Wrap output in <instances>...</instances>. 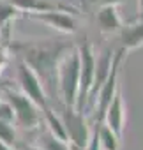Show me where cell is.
Wrapping results in <instances>:
<instances>
[{
	"instance_id": "9",
	"label": "cell",
	"mask_w": 143,
	"mask_h": 150,
	"mask_svg": "<svg viewBox=\"0 0 143 150\" xmlns=\"http://www.w3.org/2000/svg\"><path fill=\"white\" fill-rule=\"evenodd\" d=\"M124 120H125V113H124V101H122V92L117 88L110 106L106 108L104 111V117H103V122L118 136L122 138L124 134Z\"/></svg>"
},
{
	"instance_id": "19",
	"label": "cell",
	"mask_w": 143,
	"mask_h": 150,
	"mask_svg": "<svg viewBox=\"0 0 143 150\" xmlns=\"http://www.w3.org/2000/svg\"><path fill=\"white\" fill-rule=\"evenodd\" d=\"M0 120H4L7 124H13L16 120L14 110H13V106H11L9 101H0Z\"/></svg>"
},
{
	"instance_id": "14",
	"label": "cell",
	"mask_w": 143,
	"mask_h": 150,
	"mask_svg": "<svg viewBox=\"0 0 143 150\" xmlns=\"http://www.w3.org/2000/svg\"><path fill=\"white\" fill-rule=\"evenodd\" d=\"M20 9L14 7L9 0L7 2H0V32H2L4 35L9 34V27L13 23V20H16L20 16Z\"/></svg>"
},
{
	"instance_id": "2",
	"label": "cell",
	"mask_w": 143,
	"mask_h": 150,
	"mask_svg": "<svg viewBox=\"0 0 143 150\" xmlns=\"http://www.w3.org/2000/svg\"><path fill=\"white\" fill-rule=\"evenodd\" d=\"M57 87L62 96L64 106L74 108L78 97V87H80V53L76 46L69 53H65L58 64Z\"/></svg>"
},
{
	"instance_id": "22",
	"label": "cell",
	"mask_w": 143,
	"mask_h": 150,
	"mask_svg": "<svg viewBox=\"0 0 143 150\" xmlns=\"http://www.w3.org/2000/svg\"><path fill=\"white\" fill-rule=\"evenodd\" d=\"M138 9H139L138 18H143V0H138Z\"/></svg>"
},
{
	"instance_id": "5",
	"label": "cell",
	"mask_w": 143,
	"mask_h": 150,
	"mask_svg": "<svg viewBox=\"0 0 143 150\" xmlns=\"http://www.w3.org/2000/svg\"><path fill=\"white\" fill-rule=\"evenodd\" d=\"M60 120H62V124H64V129H65V134H67L69 143L85 148L87 143L90 141L92 131H90V127L87 125V122H85V118H83V113H81V111H76L74 108H67V106H65V110H64Z\"/></svg>"
},
{
	"instance_id": "21",
	"label": "cell",
	"mask_w": 143,
	"mask_h": 150,
	"mask_svg": "<svg viewBox=\"0 0 143 150\" xmlns=\"http://www.w3.org/2000/svg\"><path fill=\"white\" fill-rule=\"evenodd\" d=\"M90 2L96 6H117V4L125 2V0H90Z\"/></svg>"
},
{
	"instance_id": "13",
	"label": "cell",
	"mask_w": 143,
	"mask_h": 150,
	"mask_svg": "<svg viewBox=\"0 0 143 150\" xmlns=\"http://www.w3.org/2000/svg\"><path fill=\"white\" fill-rule=\"evenodd\" d=\"M9 2L20 11H27V13H44V11H55L60 7L51 0H9Z\"/></svg>"
},
{
	"instance_id": "6",
	"label": "cell",
	"mask_w": 143,
	"mask_h": 150,
	"mask_svg": "<svg viewBox=\"0 0 143 150\" xmlns=\"http://www.w3.org/2000/svg\"><path fill=\"white\" fill-rule=\"evenodd\" d=\"M6 96H7V101L11 103V106L14 110L16 122L21 127H25V129H35L41 124V115L37 111V104L32 103L25 94L6 90Z\"/></svg>"
},
{
	"instance_id": "3",
	"label": "cell",
	"mask_w": 143,
	"mask_h": 150,
	"mask_svg": "<svg viewBox=\"0 0 143 150\" xmlns=\"http://www.w3.org/2000/svg\"><path fill=\"white\" fill-rule=\"evenodd\" d=\"M80 53V87H78V97H76V111H85L87 101H88V94L92 88V81H94V67H96V55H94V48L90 42L83 41L78 48Z\"/></svg>"
},
{
	"instance_id": "7",
	"label": "cell",
	"mask_w": 143,
	"mask_h": 150,
	"mask_svg": "<svg viewBox=\"0 0 143 150\" xmlns=\"http://www.w3.org/2000/svg\"><path fill=\"white\" fill-rule=\"evenodd\" d=\"M18 81H20V87L23 90V94L37 104V108H46L48 103H46V94H44V88H42V83L41 80L37 78V74L25 64L21 62L18 65Z\"/></svg>"
},
{
	"instance_id": "25",
	"label": "cell",
	"mask_w": 143,
	"mask_h": 150,
	"mask_svg": "<svg viewBox=\"0 0 143 150\" xmlns=\"http://www.w3.org/2000/svg\"><path fill=\"white\" fill-rule=\"evenodd\" d=\"M27 150H42L41 146H27Z\"/></svg>"
},
{
	"instance_id": "17",
	"label": "cell",
	"mask_w": 143,
	"mask_h": 150,
	"mask_svg": "<svg viewBox=\"0 0 143 150\" xmlns=\"http://www.w3.org/2000/svg\"><path fill=\"white\" fill-rule=\"evenodd\" d=\"M42 150H69V143L55 138L50 131L42 134Z\"/></svg>"
},
{
	"instance_id": "15",
	"label": "cell",
	"mask_w": 143,
	"mask_h": 150,
	"mask_svg": "<svg viewBox=\"0 0 143 150\" xmlns=\"http://www.w3.org/2000/svg\"><path fill=\"white\" fill-rule=\"evenodd\" d=\"M44 110V120H46V125H48V131L55 136V138H58V139H62V141H67L69 143V139H67V134H65V129H64V124H62V120L58 118V117H55V113L46 106V108H42Z\"/></svg>"
},
{
	"instance_id": "24",
	"label": "cell",
	"mask_w": 143,
	"mask_h": 150,
	"mask_svg": "<svg viewBox=\"0 0 143 150\" xmlns=\"http://www.w3.org/2000/svg\"><path fill=\"white\" fill-rule=\"evenodd\" d=\"M0 150H14V148H11V146H7V145H4L2 141H0Z\"/></svg>"
},
{
	"instance_id": "10",
	"label": "cell",
	"mask_w": 143,
	"mask_h": 150,
	"mask_svg": "<svg viewBox=\"0 0 143 150\" xmlns=\"http://www.w3.org/2000/svg\"><path fill=\"white\" fill-rule=\"evenodd\" d=\"M111 51H104L97 60H96V67H94V81H92V88H90V94H88V101L90 104L96 103V96L99 92V88L103 87V83L106 81L108 74H110V67H111Z\"/></svg>"
},
{
	"instance_id": "18",
	"label": "cell",
	"mask_w": 143,
	"mask_h": 150,
	"mask_svg": "<svg viewBox=\"0 0 143 150\" xmlns=\"http://www.w3.org/2000/svg\"><path fill=\"white\" fill-rule=\"evenodd\" d=\"M0 141L11 148L16 145V132H14L13 125L4 120H0Z\"/></svg>"
},
{
	"instance_id": "4",
	"label": "cell",
	"mask_w": 143,
	"mask_h": 150,
	"mask_svg": "<svg viewBox=\"0 0 143 150\" xmlns=\"http://www.w3.org/2000/svg\"><path fill=\"white\" fill-rule=\"evenodd\" d=\"M122 57H124V48L118 50L113 58H111V67H110V74H108V78L106 81L103 83V87L99 88L97 96H96V106H97V124L103 122V117H104V111L106 108L110 106L117 88H118V67H120V62H122Z\"/></svg>"
},
{
	"instance_id": "20",
	"label": "cell",
	"mask_w": 143,
	"mask_h": 150,
	"mask_svg": "<svg viewBox=\"0 0 143 150\" xmlns=\"http://www.w3.org/2000/svg\"><path fill=\"white\" fill-rule=\"evenodd\" d=\"M7 64V55H6V50L0 48V85H2V71Z\"/></svg>"
},
{
	"instance_id": "11",
	"label": "cell",
	"mask_w": 143,
	"mask_h": 150,
	"mask_svg": "<svg viewBox=\"0 0 143 150\" xmlns=\"http://www.w3.org/2000/svg\"><path fill=\"white\" fill-rule=\"evenodd\" d=\"M120 32V41L125 50H134L143 44V18H138L136 21L129 25H122Z\"/></svg>"
},
{
	"instance_id": "8",
	"label": "cell",
	"mask_w": 143,
	"mask_h": 150,
	"mask_svg": "<svg viewBox=\"0 0 143 150\" xmlns=\"http://www.w3.org/2000/svg\"><path fill=\"white\" fill-rule=\"evenodd\" d=\"M30 18L34 20H39L50 27H53L55 30L58 32H64V34H73L76 32V21L71 14H65V13H60L58 9L55 11H44V13H28Z\"/></svg>"
},
{
	"instance_id": "1",
	"label": "cell",
	"mask_w": 143,
	"mask_h": 150,
	"mask_svg": "<svg viewBox=\"0 0 143 150\" xmlns=\"http://www.w3.org/2000/svg\"><path fill=\"white\" fill-rule=\"evenodd\" d=\"M74 48L73 42L64 39L25 41L13 44V50L23 57V62L37 74V78L51 94L57 90V71L62 57Z\"/></svg>"
},
{
	"instance_id": "12",
	"label": "cell",
	"mask_w": 143,
	"mask_h": 150,
	"mask_svg": "<svg viewBox=\"0 0 143 150\" xmlns=\"http://www.w3.org/2000/svg\"><path fill=\"white\" fill-rule=\"evenodd\" d=\"M96 18L104 34H113L122 28V21L117 13V6H99Z\"/></svg>"
},
{
	"instance_id": "23",
	"label": "cell",
	"mask_w": 143,
	"mask_h": 150,
	"mask_svg": "<svg viewBox=\"0 0 143 150\" xmlns=\"http://www.w3.org/2000/svg\"><path fill=\"white\" fill-rule=\"evenodd\" d=\"M69 150H83L81 146H78V145H73V143H69Z\"/></svg>"
},
{
	"instance_id": "16",
	"label": "cell",
	"mask_w": 143,
	"mask_h": 150,
	"mask_svg": "<svg viewBox=\"0 0 143 150\" xmlns=\"http://www.w3.org/2000/svg\"><path fill=\"white\" fill-rule=\"evenodd\" d=\"M118 139L120 138L106 124H99V141L104 150H118Z\"/></svg>"
}]
</instances>
